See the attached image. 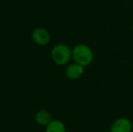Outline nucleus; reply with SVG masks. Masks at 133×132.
Masks as SVG:
<instances>
[{"instance_id":"obj_7","label":"nucleus","mask_w":133,"mask_h":132,"mask_svg":"<svg viewBox=\"0 0 133 132\" xmlns=\"http://www.w3.org/2000/svg\"><path fill=\"white\" fill-rule=\"evenodd\" d=\"M46 132H66V129L62 121L52 120L46 126Z\"/></svg>"},{"instance_id":"obj_1","label":"nucleus","mask_w":133,"mask_h":132,"mask_svg":"<svg viewBox=\"0 0 133 132\" xmlns=\"http://www.w3.org/2000/svg\"><path fill=\"white\" fill-rule=\"evenodd\" d=\"M72 57L74 62L80 65L88 66L93 61V52L88 45L84 44H78L72 48Z\"/></svg>"},{"instance_id":"obj_5","label":"nucleus","mask_w":133,"mask_h":132,"mask_svg":"<svg viewBox=\"0 0 133 132\" xmlns=\"http://www.w3.org/2000/svg\"><path fill=\"white\" fill-rule=\"evenodd\" d=\"M83 72L84 67L75 62V64H70L69 66H67L66 70H65V74H66L68 79L77 80L83 74Z\"/></svg>"},{"instance_id":"obj_3","label":"nucleus","mask_w":133,"mask_h":132,"mask_svg":"<svg viewBox=\"0 0 133 132\" xmlns=\"http://www.w3.org/2000/svg\"><path fill=\"white\" fill-rule=\"evenodd\" d=\"M132 123L127 118H119L112 123L110 132H131Z\"/></svg>"},{"instance_id":"obj_6","label":"nucleus","mask_w":133,"mask_h":132,"mask_svg":"<svg viewBox=\"0 0 133 132\" xmlns=\"http://www.w3.org/2000/svg\"><path fill=\"white\" fill-rule=\"evenodd\" d=\"M35 120L41 126H47L52 121V115L46 110H40L35 115Z\"/></svg>"},{"instance_id":"obj_4","label":"nucleus","mask_w":133,"mask_h":132,"mask_svg":"<svg viewBox=\"0 0 133 132\" xmlns=\"http://www.w3.org/2000/svg\"><path fill=\"white\" fill-rule=\"evenodd\" d=\"M33 40L39 45H45L50 41V34L44 28H36L32 33Z\"/></svg>"},{"instance_id":"obj_2","label":"nucleus","mask_w":133,"mask_h":132,"mask_svg":"<svg viewBox=\"0 0 133 132\" xmlns=\"http://www.w3.org/2000/svg\"><path fill=\"white\" fill-rule=\"evenodd\" d=\"M72 51L64 44H59L52 50V59L58 65H64L70 61Z\"/></svg>"}]
</instances>
